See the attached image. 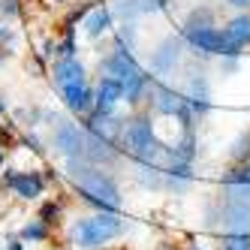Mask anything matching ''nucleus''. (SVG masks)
<instances>
[{
    "instance_id": "obj_1",
    "label": "nucleus",
    "mask_w": 250,
    "mask_h": 250,
    "mask_svg": "<svg viewBox=\"0 0 250 250\" xmlns=\"http://www.w3.org/2000/svg\"><path fill=\"white\" fill-rule=\"evenodd\" d=\"M69 181L76 184V190L84 199H91L103 211H118L121 208V193H118L115 181L103 169H97L91 160H84V157L69 160Z\"/></svg>"
},
{
    "instance_id": "obj_2",
    "label": "nucleus",
    "mask_w": 250,
    "mask_h": 250,
    "mask_svg": "<svg viewBox=\"0 0 250 250\" xmlns=\"http://www.w3.org/2000/svg\"><path fill=\"white\" fill-rule=\"evenodd\" d=\"M103 69H105V76H112V79L121 82L124 97H127L130 103H139L142 91H145V84H148V76L142 73L139 63L127 55V51H115L112 58H105Z\"/></svg>"
},
{
    "instance_id": "obj_3",
    "label": "nucleus",
    "mask_w": 250,
    "mask_h": 250,
    "mask_svg": "<svg viewBox=\"0 0 250 250\" xmlns=\"http://www.w3.org/2000/svg\"><path fill=\"white\" fill-rule=\"evenodd\" d=\"M121 232H124V220L118 217V214L105 211V214H97V217L82 220V223L76 226V232H73V238H76L79 247L94 250V247H100V244H105V241L118 238Z\"/></svg>"
},
{
    "instance_id": "obj_4",
    "label": "nucleus",
    "mask_w": 250,
    "mask_h": 250,
    "mask_svg": "<svg viewBox=\"0 0 250 250\" xmlns=\"http://www.w3.org/2000/svg\"><path fill=\"white\" fill-rule=\"evenodd\" d=\"M121 139H124V148H127L133 157H139V160H148L157 154V139H154V133H151V124L148 121H133V124H127L124 127V133H121Z\"/></svg>"
},
{
    "instance_id": "obj_5",
    "label": "nucleus",
    "mask_w": 250,
    "mask_h": 250,
    "mask_svg": "<svg viewBox=\"0 0 250 250\" xmlns=\"http://www.w3.org/2000/svg\"><path fill=\"white\" fill-rule=\"evenodd\" d=\"M187 42L202 55H226V40L217 27H190Z\"/></svg>"
},
{
    "instance_id": "obj_6",
    "label": "nucleus",
    "mask_w": 250,
    "mask_h": 250,
    "mask_svg": "<svg viewBox=\"0 0 250 250\" xmlns=\"http://www.w3.org/2000/svg\"><path fill=\"white\" fill-rule=\"evenodd\" d=\"M223 40H226V55L235 58L244 45H250V15H238L223 27Z\"/></svg>"
},
{
    "instance_id": "obj_7",
    "label": "nucleus",
    "mask_w": 250,
    "mask_h": 250,
    "mask_svg": "<svg viewBox=\"0 0 250 250\" xmlns=\"http://www.w3.org/2000/svg\"><path fill=\"white\" fill-rule=\"evenodd\" d=\"M55 145L61 148V154H66L69 160L73 157H84V139L79 133V127H73V124L61 121L58 130H55Z\"/></svg>"
},
{
    "instance_id": "obj_8",
    "label": "nucleus",
    "mask_w": 250,
    "mask_h": 250,
    "mask_svg": "<svg viewBox=\"0 0 250 250\" xmlns=\"http://www.w3.org/2000/svg\"><path fill=\"white\" fill-rule=\"evenodd\" d=\"M121 97H124L121 82H118V79H112V76H103V82H100V87H97V97H94L97 115H112Z\"/></svg>"
},
{
    "instance_id": "obj_9",
    "label": "nucleus",
    "mask_w": 250,
    "mask_h": 250,
    "mask_svg": "<svg viewBox=\"0 0 250 250\" xmlns=\"http://www.w3.org/2000/svg\"><path fill=\"white\" fill-rule=\"evenodd\" d=\"M6 184L21 196V199H37L42 196V178L37 172H12L6 175Z\"/></svg>"
},
{
    "instance_id": "obj_10",
    "label": "nucleus",
    "mask_w": 250,
    "mask_h": 250,
    "mask_svg": "<svg viewBox=\"0 0 250 250\" xmlns=\"http://www.w3.org/2000/svg\"><path fill=\"white\" fill-rule=\"evenodd\" d=\"M61 94H63L66 105H69L73 112H87V109H91L94 94H91V87H87L84 79H82V82H73V84H63V87H61Z\"/></svg>"
},
{
    "instance_id": "obj_11",
    "label": "nucleus",
    "mask_w": 250,
    "mask_h": 250,
    "mask_svg": "<svg viewBox=\"0 0 250 250\" xmlns=\"http://www.w3.org/2000/svg\"><path fill=\"white\" fill-rule=\"evenodd\" d=\"M157 109L163 112V115H178V118H184L187 121V115H190V103H187V97H181V94H175V91H160L157 94Z\"/></svg>"
},
{
    "instance_id": "obj_12",
    "label": "nucleus",
    "mask_w": 250,
    "mask_h": 250,
    "mask_svg": "<svg viewBox=\"0 0 250 250\" xmlns=\"http://www.w3.org/2000/svg\"><path fill=\"white\" fill-rule=\"evenodd\" d=\"M82 79H84V66H82L76 58H63V61L55 66V82H58V87L73 84V82H82Z\"/></svg>"
},
{
    "instance_id": "obj_13",
    "label": "nucleus",
    "mask_w": 250,
    "mask_h": 250,
    "mask_svg": "<svg viewBox=\"0 0 250 250\" xmlns=\"http://www.w3.org/2000/svg\"><path fill=\"white\" fill-rule=\"evenodd\" d=\"M84 27H87V37H91V40H97L100 33H103L105 27H109V12H105V9H94Z\"/></svg>"
},
{
    "instance_id": "obj_14",
    "label": "nucleus",
    "mask_w": 250,
    "mask_h": 250,
    "mask_svg": "<svg viewBox=\"0 0 250 250\" xmlns=\"http://www.w3.org/2000/svg\"><path fill=\"white\" fill-rule=\"evenodd\" d=\"M223 250H250V232H229L223 238Z\"/></svg>"
},
{
    "instance_id": "obj_15",
    "label": "nucleus",
    "mask_w": 250,
    "mask_h": 250,
    "mask_svg": "<svg viewBox=\"0 0 250 250\" xmlns=\"http://www.w3.org/2000/svg\"><path fill=\"white\" fill-rule=\"evenodd\" d=\"M226 184L229 187H250V166H241L235 172L226 175Z\"/></svg>"
},
{
    "instance_id": "obj_16",
    "label": "nucleus",
    "mask_w": 250,
    "mask_h": 250,
    "mask_svg": "<svg viewBox=\"0 0 250 250\" xmlns=\"http://www.w3.org/2000/svg\"><path fill=\"white\" fill-rule=\"evenodd\" d=\"M21 235H24V238H30V241L45 238V223H27V226L21 229Z\"/></svg>"
},
{
    "instance_id": "obj_17",
    "label": "nucleus",
    "mask_w": 250,
    "mask_h": 250,
    "mask_svg": "<svg viewBox=\"0 0 250 250\" xmlns=\"http://www.w3.org/2000/svg\"><path fill=\"white\" fill-rule=\"evenodd\" d=\"M229 3H232V6H238V9H247V6H250V0H229Z\"/></svg>"
},
{
    "instance_id": "obj_18",
    "label": "nucleus",
    "mask_w": 250,
    "mask_h": 250,
    "mask_svg": "<svg viewBox=\"0 0 250 250\" xmlns=\"http://www.w3.org/2000/svg\"><path fill=\"white\" fill-rule=\"evenodd\" d=\"M9 250H21V244H12V247H9Z\"/></svg>"
},
{
    "instance_id": "obj_19",
    "label": "nucleus",
    "mask_w": 250,
    "mask_h": 250,
    "mask_svg": "<svg viewBox=\"0 0 250 250\" xmlns=\"http://www.w3.org/2000/svg\"><path fill=\"white\" fill-rule=\"evenodd\" d=\"M0 112H3V103H0Z\"/></svg>"
},
{
    "instance_id": "obj_20",
    "label": "nucleus",
    "mask_w": 250,
    "mask_h": 250,
    "mask_svg": "<svg viewBox=\"0 0 250 250\" xmlns=\"http://www.w3.org/2000/svg\"><path fill=\"white\" fill-rule=\"evenodd\" d=\"M0 160H3V151H0Z\"/></svg>"
}]
</instances>
